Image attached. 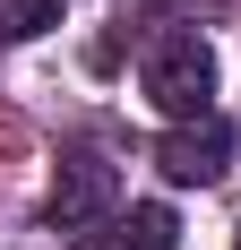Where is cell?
Masks as SVG:
<instances>
[{"label":"cell","instance_id":"obj_1","mask_svg":"<svg viewBox=\"0 0 241 250\" xmlns=\"http://www.w3.org/2000/svg\"><path fill=\"white\" fill-rule=\"evenodd\" d=\"M146 104L164 121H207L216 112V52H207V35L172 26V35L146 43Z\"/></svg>","mask_w":241,"mask_h":250},{"label":"cell","instance_id":"obj_2","mask_svg":"<svg viewBox=\"0 0 241 250\" xmlns=\"http://www.w3.org/2000/svg\"><path fill=\"white\" fill-rule=\"evenodd\" d=\"M224 164H233V129L207 112V121H172L164 147H155V173L181 181V190H207V181H224Z\"/></svg>","mask_w":241,"mask_h":250},{"label":"cell","instance_id":"obj_3","mask_svg":"<svg viewBox=\"0 0 241 250\" xmlns=\"http://www.w3.org/2000/svg\"><path fill=\"white\" fill-rule=\"evenodd\" d=\"M112 199H120V173L103 164L95 147L60 155V173H52V225H60V233H78V225H95V216H112Z\"/></svg>","mask_w":241,"mask_h":250},{"label":"cell","instance_id":"obj_4","mask_svg":"<svg viewBox=\"0 0 241 250\" xmlns=\"http://www.w3.org/2000/svg\"><path fill=\"white\" fill-rule=\"evenodd\" d=\"M172 242H181L172 207H129V216L112 225V242H103V250H172Z\"/></svg>","mask_w":241,"mask_h":250},{"label":"cell","instance_id":"obj_5","mask_svg":"<svg viewBox=\"0 0 241 250\" xmlns=\"http://www.w3.org/2000/svg\"><path fill=\"white\" fill-rule=\"evenodd\" d=\"M43 26H60V0H0V43H35Z\"/></svg>","mask_w":241,"mask_h":250},{"label":"cell","instance_id":"obj_6","mask_svg":"<svg viewBox=\"0 0 241 250\" xmlns=\"http://www.w3.org/2000/svg\"><path fill=\"white\" fill-rule=\"evenodd\" d=\"M233 250H241V225H233Z\"/></svg>","mask_w":241,"mask_h":250}]
</instances>
